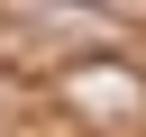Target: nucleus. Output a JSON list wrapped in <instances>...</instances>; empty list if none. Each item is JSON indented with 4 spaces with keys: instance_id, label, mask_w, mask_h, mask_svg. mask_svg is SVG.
I'll use <instances>...</instances> for the list:
<instances>
[{
    "instance_id": "nucleus-1",
    "label": "nucleus",
    "mask_w": 146,
    "mask_h": 137,
    "mask_svg": "<svg viewBox=\"0 0 146 137\" xmlns=\"http://www.w3.org/2000/svg\"><path fill=\"white\" fill-rule=\"evenodd\" d=\"M64 110L91 137H146V73L119 55H82V64H64Z\"/></svg>"
}]
</instances>
